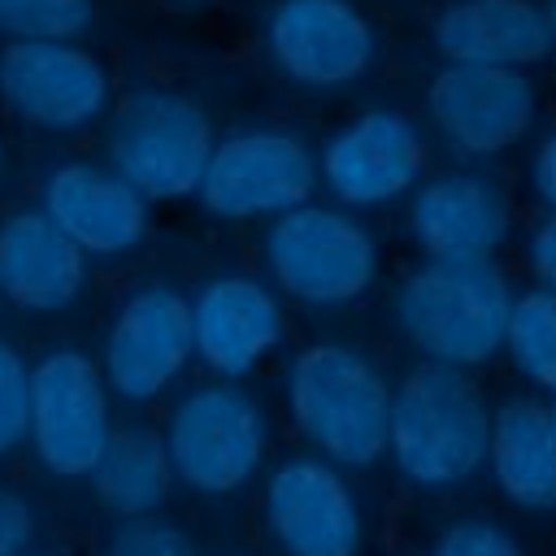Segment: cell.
Here are the masks:
<instances>
[{
  "label": "cell",
  "instance_id": "cell-10",
  "mask_svg": "<svg viewBox=\"0 0 556 556\" xmlns=\"http://www.w3.org/2000/svg\"><path fill=\"white\" fill-rule=\"evenodd\" d=\"M317 161L282 126H243L213 139L195 200L217 222H269L313 200Z\"/></svg>",
  "mask_w": 556,
  "mask_h": 556
},
{
  "label": "cell",
  "instance_id": "cell-13",
  "mask_svg": "<svg viewBox=\"0 0 556 556\" xmlns=\"http://www.w3.org/2000/svg\"><path fill=\"white\" fill-rule=\"evenodd\" d=\"M87 261L117 265L152 235V204L109 165L65 156L43 169L35 204Z\"/></svg>",
  "mask_w": 556,
  "mask_h": 556
},
{
  "label": "cell",
  "instance_id": "cell-21",
  "mask_svg": "<svg viewBox=\"0 0 556 556\" xmlns=\"http://www.w3.org/2000/svg\"><path fill=\"white\" fill-rule=\"evenodd\" d=\"M87 486L113 521L161 513L174 491V469H169L161 430L156 426H113L100 460L87 473Z\"/></svg>",
  "mask_w": 556,
  "mask_h": 556
},
{
  "label": "cell",
  "instance_id": "cell-1",
  "mask_svg": "<svg viewBox=\"0 0 556 556\" xmlns=\"http://www.w3.org/2000/svg\"><path fill=\"white\" fill-rule=\"evenodd\" d=\"M491 404L473 374L417 361L391 382L387 460L417 495H452L486 469Z\"/></svg>",
  "mask_w": 556,
  "mask_h": 556
},
{
  "label": "cell",
  "instance_id": "cell-11",
  "mask_svg": "<svg viewBox=\"0 0 556 556\" xmlns=\"http://www.w3.org/2000/svg\"><path fill=\"white\" fill-rule=\"evenodd\" d=\"M0 104L39 135H78L113 104L109 70L78 39H9L0 48Z\"/></svg>",
  "mask_w": 556,
  "mask_h": 556
},
{
  "label": "cell",
  "instance_id": "cell-25",
  "mask_svg": "<svg viewBox=\"0 0 556 556\" xmlns=\"http://www.w3.org/2000/svg\"><path fill=\"white\" fill-rule=\"evenodd\" d=\"M426 556H530V547L504 521L486 513H460L434 530Z\"/></svg>",
  "mask_w": 556,
  "mask_h": 556
},
{
  "label": "cell",
  "instance_id": "cell-9",
  "mask_svg": "<svg viewBox=\"0 0 556 556\" xmlns=\"http://www.w3.org/2000/svg\"><path fill=\"white\" fill-rule=\"evenodd\" d=\"M191 361L187 291L165 278L130 287L117 300L96 356L109 395L122 404H156L182 382Z\"/></svg>",
  "mask_w": 556,
  "mask_h": 556
},
{
  "label": "cell",
  "instance_id": "cell-15",
  "mask_svg": "<svg viewBox=\"0 0 556 556\" xmlns=\"http://www.w3.org/2000/svg\"><path fill=\"white\" fill-rule=\"evenodd\" d=\"M404 235L421 261H500L513 235V204L482 169L430 174L408 191Z\"/></svg>",
  "mask_w": 556,
  "mask_h": 556
},
{
  "label": "cell",
  "instance_id": "cell-14",
  "mask_svg": "<svg viewBox=\"0 0 556 556\" xmlns=\"http://www.w3.org/2000/svg\"><path fill=\"white\" fill-rule=\"evenodd\" d=\"M426 178V139L395 109H365L317 152V182L339 208L365 213L404 200Z\"/></svg>",
  "mask_w": 556,
  "mask_h": 556
},
{
  "label": "cell",
  "instance_id": "cell-2",
  "mask_svg": "<svg viewBox=\"0 0 556 556\" xmlns=\"http://www.w3.org/2000/svg\"><path fill=\"white\" fill-rule=\"evenodd\" d=\"M282 404L313 456L339 469H374L387 456L391 378L343 339H313L287 356Z\"/></svg>",
  "mask_w": 556,
  "mask_h": 556
},
{
  "label": "cell",
  "instance_id": "cell-7",
  "mask_svg": "<svg viewBox=\"0 0 556 556\" xmlns=\"http://www.w3.org/2000/svg\"><path fill=\"white\" fill-rule=\"evenodd\" d=\"M113 426V395L91 352L52 343L30 361L26 452L48 478L87 482Z\"/></svg>",
  "mask_w": 556,
  "mask_h": 556
},
{
  "label": "cell",
  "instance_id": "cell-29",
  "mask_svg": "<svg viewBox=\"0 0 556 556\" xmlns=\"http://www.w3.org/2000/svg\"><path fill=\"white\" fill-rule=\"evenodd\" d=\"M530 187L539 195V204L547 213H556V130L534 148V161H530Z\"/></svg>",
  "mask_w": 556,
  "mask_h": 556
},
{
  "label": "cell",
  "instance_id": "cell-16",
  "mask_svg": "<svg viewBox=\"0 0 556 556\" xmlns=\"http://www.w3.org/2000/svg\"><path fill=\"white\" fill-rule=\"evenodd\" d=\"M426 113L456 152L500 156L530 135L539 113V91L526 78V70L443 65L430 78Z\"/></svg>",
  "mask_w": 556,
  "mask_h": 556
},
{
  "label": "cell",
  "instance_id": "cell-22",
  "mask_svg": "<svg viewBox=\"0 0 556 556\" xmlns=\"http://www.w3.org/2000/svg\"><path fill=\"white\" fill-rule=\"evenodd\" d=\"M513 374L530 382L539 395H556V295L526 287L513 295L504 352Z\"/></svg>",
  "mask_w": 556,
  "mask_h": 556
},
{
  "label": "cell",
  "instance_id": "cell-12",
  "mask_svg": "<svg viewBox=\"0 0 556 556\" xmlns=\"http://www.w3.org/2000/svg\"><path fill=\"white\" fill-rule=\"evenodd\" d=\"M191 356L208 378L243 382L287 343V300L252 269H217L191 295Z\"/></svg>",
  "mask_w": 556,
  "mask_h": 556
},
{
  "label": "cell",
  "instance_id": "cell-31",
  "mask_svg": "<svg viewBox=\"0 0 556 556\" xmlns=\"http://www.w3.org/2000/svg\"><path fill=\"white\" fill-rule=\"evenodd\" d=\"M4 165H9V148H4V135H0V182H4Z\"/></svg>",
  "mask_w": 556,
  "mask_h": 556
},
{
  "label": "cell",
  "instance_id": "cell-8",
  "mask_svg": "<svg viewBox=\"0 0 556 556\" xmlns=\"http://www.w3.org/2000/svg\"><path fill=\"white\" fill-rule=\"evenodd\" d=\"M256 521L278 556H365L369 517L348 469L291 452L261 478Z\"/></svg>",
  "mask_w": 556,
  "mask_h": 556
},
{
  "label": "cell",
  "instance_id": "cell-18",
  "mask_svg": "<svg viewBox=\"0 0 556 556\" xmlns=\"http://www.w3.org/2000/svg\"><path fill=\"white\" fill-rule=\"evenodd\" d=\"M91 261L39 213L9 208L0 217V300L26 317L70 313L87 295Z\"/></svg>",
  "mask_w": 556,
  "mask_h": 556
},
{
  "label": "cell",
  "instance_id": "cell-4",
  "mask_svg": "<svg viewBox=\"0 0 556 556\" xmlns=\"http://www.w3.org/2000/svg\"><path fill=\"white\" fill-rule=\"evenodd\" d=\"M261 278L300 308H348L378 287L382 243L361 213L304 200L265 222Z\"/></svg>",
  "mask_w": 556,
  "mask_h": 556
},
{
  "label": "cell",
  "instance_id": "cell-19",
  "mask_svg": "<svg viewBox=\"0 0 556 556\" xmlns=\"http://www.w3.org/2000/svg\"><path fill=\"white\" fill-rule=\"evenodd\" d=\"M482 473L513 513L556 517V395L526 391L491 408Z\"/></svg>",
  "mask_w": 556,
  "mask_h": 556
},
{
  "label": "cell",
  "instance_id": "cell-26",
  "mask_svg": "<svg viewBox=\"0 0 556 556\" xmlns=\"http://www.w3.org/2000/svg\"><path fill=\"white\" fill-rule=\"evenodd\" d=\"M26 417H30V361L0 339V460L26 447Z\"/></svg>",
  "mask_w": 556,
  "mask_h": 556
},
{
  "label": "cell",
  "instance_id": "cell-28",
  "mask_svg": "<svg viewBox=\"0 0 556 556\" xmlns=\"http://www.w3.org/2000/svg\"><path fill=\"white\" fill-rule=\"evenodd\" d=\"M35 534H39V521L30 500L0 482V556H26L35 547Z\"/></svg>",
  "mask_w": 556,
  "mask_h": 556
},
{
  "label": "cell",
  "instance_id": "cell-17",
  "mask_svg": "<svg viewBox=\"0 0 556 556\" xmlns=\"http://www.w3.org/2000/svg\"><path fill=\"white\" fill-rule=\"evenodd\" d=\"M265 48L278 74L330 91L356 83L374 65L378 39L352 0H278L265 17Z\"/></svg>",
  "mask_w": 556,
  "mask_h": 556
},
{
  "label": "cell",
  "instance_id": "cell-24",
  "mask_svg": "<svg viewBox=\"0 0 556 556\" xmlns=\"http://www.w3.org/2000/svg\"><path fill=\"white\" fill-rule=\"evenodd\" d=\"M91 26V0H0L9 39H78Z\"/></svg>",
  "mask_w": 556,
  "mask_h": 556
},
{
  "label": "cell",
  "instance_id": "cell-6",
  "mask_svg": "<svg viewBox=\"0 0 556 556\" xmlns=\"http://www.w3.org/2000/svg\"><path fill=\"white\" fill-rule=\"evenodd\" d=\"M213 139V117L195 96L174 87H135L109 117L104 152L109 169L148 204H169L195 195Z\"/></svg>",
  "mask_w": 556,
  "mask_h": 556
},
{
  "label": "cell",
  "instance_id": "cell-5",
  "mask_svg": "<svg viewBox=\"0 0 556 556\" xmlns=\"http://www.w3.org/2000/svg\"><path fill=\"white\" fill-rule=\"evenodd\" d=\"M161 443L178 486L200 500H230L261 478L274 430L265 404L243 382L208 378L174 395Z\"/></svg>",
  "mask_w": 556,
  "mask_h": 556
},
{
  "label": "cell",
  "instance_id": "cell-3",
  "mask_svg": "<svg viewBox=\"0 0 556 556\" xmlns=\"http://www.w3.org/2000/svg\"><path fill=\"white\" fill-rule=\"evenodd\" d=\"M513 295L500 261H417L391 291V321L421 361L473 374L504 352Z\"/></svg>",
  "mask_w": 556,
  "mask_h": 556
},
{
  "label": "cell",
  "instance_id": "cell-23",
  "mask_svg": "<svg viewBox=\"0 0 556 556\" xmlns=\"http://www.w3.org/2000/svg\"><path fill=\"white\" fill-rule=\"evenodd\" d=\"M96 556H200L187 526H178L165 513L148 517H122L100 534Z\"/></svg>",
  "mask_w": 556,
  "mask_h": 556
},
{
  "label": "cell",
  "instance_id": "cell-20",
  "mask_svg": "<svg viewBox=\"0 0 556 556\" xmlns=\"http://www.w3.org/2000/svg\"><path fill=\"white\" fill-rule=\"evenodd\" d=\"M434 48L447 65L526 70L552 52V26L534 0H456L434 17Z\"/></svg>",
  "mask_w": 556,
  "mask_h": 556
},
{
  "label": "cell",
  "instance_id": "cell-27",
  "mask_svg": "<svg viewBox=\"0 0 556 556\" xmlns=\"http://www.w3.org/2000/svg\"><path fill=\"white\" fill-rule=\"evenodd\" d=\"M521 269L539 291L556 295V213H543L530 222L521 239Z\"/></svg>",
  "mask_w": 556,
  "mask_h": 556
},
{
  "label": "cell",
  "instance_id": "cell-30",
  "mask_svg": "<svg viewBox=\"0 0 556 556\" xmlns=\"http://www.w3.org/2000/svg\"><path fill=\"white\" fill-rule=\"evenodd\" d=\"M543 13H547V26H552V43H556V0H552Z\"/></svg>",
  "mask_w": 556,
  "mask_h": 556
},
{
  "label": "cell",
  "instance_id": "cell-33",
  "mask_svg": "<svg viewBox=\"0 0 556 556\" xmlns=\"http://www.w3.org/2000/svg\"><path fill=\"white\" fill-rule=\"evenodd\" d=\"M178 4H200V0H178Z\"/></svg>",
  "mask_w": 556,
  "mask_h": 556
},
{
  "label": "cell",
  "instance_id": "cell-32",
  "mask_svg": "<svg viewBox=\"0 0 556 556\" xmlns=\"http://www.w3.org/2000/svg\"><path fill=\"white\" fill-rule=\"evenodd\" d=\"M26 556H52V552H35V547H30V552H26Z\"/></svg>",
  "mask_w": 556,
  "mask_h": 556
}]
</instances>
